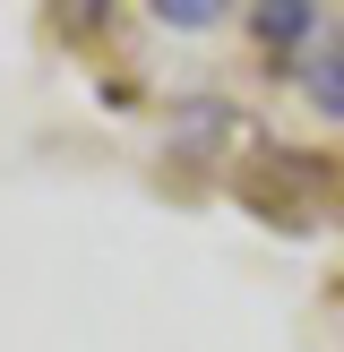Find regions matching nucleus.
<instances>
[{
	"label": "nucleus",
	"instance_id": "obj_1",
	"mask_svg": "<svg viewBox=\"0 0 344 352\" xmlns=\"http://www.w3.org/2000/svg\"><path fill=\"white\" fill-rule=\"evenodd\" d=\"M301 95L319 120H344V34H319V52H301Z\"/></svg>",
	"mask_w": 344,
	"mask_h": 352
},
{
	"label": "nucleus",
	"instance_id": "obj_2",
	"mask_svg": "<svg viewBox=\"0 0 344 352\" xmlns=\"http://www.w3.org/2000/svg\"><path fill=\"white\" fill-rule=\"evenodd\" d=\"M250 34H258V43H275V52H284V43L319 52V9H310V0H267V9L250 17Z\"/></svg>",
	"mask_w": 344,
	"mask_h": 352
},
{
	"label": "nucleus",
	"instance_id": "obj_3",
	"mask_svg": "<svg viewBox=\"0 0 344 352\" xmlns=\"http://www.w3.org/2000/svg\"><path fill=\"white\" fill-rule=\"evenodd\" d=\"M155 17H164V26H189V34H198V26H215V17H224V0H155Z\"/></svg>",
	"mask_w": 344,
	"mask_h": 352
}]
</instances>
